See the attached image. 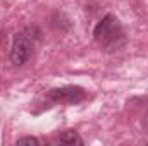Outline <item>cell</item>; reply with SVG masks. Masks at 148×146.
I'll return each instance as SVG.
<instances>
[{"label":"cell","instance_id":"3957f363","mask_svg":"<svg viewBox=\"0 0 148 146\" xmlns=\"http://www.w3.org/2000/svg\"><path fill=\"white\" fill-rule=\"evenodd\" d=\"M86 93L79 86H64V88H55L48 91V98L53 102H62V103H77L84 100Z\"/></svg>","mask_w":148,"mask_h":146},{"label":"cell","instance_id":"277c9868","mask_svg":"<svg viewBox=\"0 0 148 146\" xmlns=\"http://www.w3.org/2000/svg\"><path fill=\"white\" fill-rule=\"evenodd\" d=\"M60 143H64V145H83V139L77 136V132H74V131H67V132H64V134H60Z\"/></svg>","mask_w":148,"mask_h":146},{"label":"cell","instance_id":"7a4b0ae2","mask_svg":"<svg viewBox=\"0 0 148 146\" xmlns=\"http://www.w3.org/2000/svg\"><path fill=\"white\" fill-rule=\"evenodd\" d=\"M33 53V36L29 31H21L14 36L12 48H10V60L14 65H23L29 60Z\"/></svg>","mask_w":148,"mask_h":146},{"label":"cell","instance_id":"6da1fadb","mask_svg":"<svg viewBox=\"0 0 148 146\" xmlns=\"http://www.w3.org/2000/svg\"><path fill=\"white\" fill-rule=\"evenodd\" d=\"M121 38H122V26L119 19L112 14H107L95 28V40L102 46H112Z\"/></svg>","mask_w":148,"mask_h":146},{"label":"cell","instance_id":"5b68a950","mask_svg":"<svg viewBox=\"0 0 148 146\" xmlns=\"http://www.w3.org/2000/svg\"><path fill=\"white\" fill-rule=\"evenodd\" d=\"M17 145H40V141L36 138H19Z\"/></svg>","mask_w":148,"mask_h":146}]
</instances>
